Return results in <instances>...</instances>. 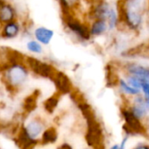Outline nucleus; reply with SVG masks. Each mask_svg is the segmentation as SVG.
Returning a JSON list of instances; mask_svg holds the SVG:
<instances>
[{"mask_svg": "<svg viewBox=\"0 0 149 149\" xmlns=\"http://www.w3.org/2000/svg\"><path fill=\"white\" fill-rule=\"evenodd\" d=\"M148 9L149 0H119L117 9L119 24H124L132 31L139 30Z\"/></svg>", "mask_w": 149, "mask_h": 149, "instance_id": "nucleus-1", "label": "nucleus"}, {"mask_svg": "<svg viewBox=\"0 0 149 149\" xmlns=\"http://www.w3.org/2000/svg\"><path fill=\"white\" fill-rule=\"evenodd\" d=\"M30 73L25 61L14 62L0 69V79L9 92L17 93L28 82Z\"/></svg>", "mask_w": 149, "mask_h": 149, "instance_id": "nucleus-2", "label": "nucleus"}, {"mask_svg": "<svg viewBox=\"0 0 149 149\" xmlns=\"http://www.w3.org/2000/svg\"><path fill=\"white\" fill-rule=\"evenodd\" d=\"M63 24L67 30L82 42H86L91 40L89 22L79 18L77 14L74 13H62Z\"/></svg>", "mask_w": 149, "mask_h": 149, "instance_id": "nucleus-3", "label": "nucleus"}, {"mask_svg": "<svg viewBox=\"0 0 149 149\" xmlns=\"http://www.w3.org/2000/svg\"><path fill=\"white\" fill-rule=\"evenodd\" d=\"M25 63L28 67L30 72L41 78L52 80L57 71V68L53 64L45 61H41L33 56L26 55Z\"/></svg>", "mask_w": 149, "mask_h": 149, "instance_id": "nucleus-4", "label": "nucleus"}, {"mask_svg": "<svg viewBox=\"0 0 149 149\" xmlns=\"http://www.w3.org/2000/svg\"><path fill=\"white\" fill-rule=\"evenodd\" d=\"M22 129L25 133L33 140L39 141L43 131L46 129L44 120L40 117H34L31 118L25 125H22Z\"/></svg>", "mask_w": 149, "mask_h": 149, "instance_id": "nucleus-5", "label": "nucleus"}, {"mask_svg": "<svg viewBox=\"0 0 149 149\" xmlns=\"http://www.w3.org/2000/svg\"><path fill=\"white\" fill-rule=\"evenodd\" d=\"M111 6L106 0H98L92 4L88 12V17L90 20L92 19H106ZM106 21V20H105Z\"/></svg>", "mask_w": 149, "mask_h": 149, "instance_id": "nucleus-6", "label": "nucleus"}, {"mask_svg": "<svg viewBox=\"0 0 149 149\" xmlns=\"http://www.w3.org/2000/svg\"><path fill=\"white\" fill-rule=\"evenodd\" d=\"M52 81L55 85L57 93H59L60 95L70 94L73 91L72 82L64 72L57 70Z\"/></svg>", "mask_w": 149, "mask_h": 149, "instance_id": "nucleus-7", "label": "nucleus"}, {"mask_svg": "<svg viewBox=\"0 0 149 149\" xmlns=\"http://www.w3.org/2000/svg\"><path fill=\"white\" fill-rule=\"evenodd\" d=\"M22 32V25L19 19H15L0 26L1 39L13 40L19 37Z\"/></svg>", "mask_w": 149, "mask_h": 149, "instance_id": "nucleus-8", "label": "nucleus"}, {"mask_svg": "<svg viewBox=\"0 0 149 149\" xmlns=\"http://www.w3.org/2000/svg\"><path fill=\"white\" fill-rule=\"evenodd\" d=\"M15 19H19L16 8L10 2L2 0L0 2V26Z\"/></svg>", "mask_w": 149, "mask_h": 149, "instance_id": "nucleus-9", "label": "nucleus"}, {"mask_svg": "<svg viewBox=\"0 0 149 149\" xmlns=\"http://www.w3.org/2000/svg\"><path fill=\"white\" fill-rule=\"evenodd\" d=\"M124 68L128 76L136 77L140 79L149 80V67L147 66L130 62L125 64Z\"/></svg>", "mask_w": 149, "mask_h": 149, "instance_id": "nucleus-10", "label": "nucleus"}, {"mask_svg": "<svg viewBox=\"0 0 149 149\" xmlns=\"http://www.w3.org/2000/svg\"><path fill=\"white\" fill-rule=\"evenodd\" d=\"M54 37V30L47 26H37L33 30V39L39 41L42 46H48Z\"/></svg>", "mask_w": 149, "mask_h": 149, "instance_id": "nucleus-11", "label": "nucleus"}, {"mask_svg": "<svg viewBox=\"0 0 149 149\" xmlns=\"http://www.w3.org/2000/svg\"><path fill=\"white\" fill-rule=\"evenodd\" d=\"M89 30L92 39L103 36L109 31V28L104 19H92L89 22Z\"/></svg>", "mask_w": 149, "mask_h": 149, "instance_id": "nucleus-12", "label": "nucleus"}, {"mask_svg": "<svg viewBox=\"0 0 149 149\" xmlns=\"http://www.w3.org/2000/svg\"><path fill=\"white\" fill-rule=\"evenodd\" d=\"M131 111V112L138 118V119H141L143 118L146 112H147V103L146 100H145L142 97H139L138 95V97L135 98L132 106L129 109Z\"/></svg>", "mask_w": 149, "mask_h": 149, "instance_id": "nucleus-13", "label": "nucleus"}, {"mask_svg": "<svg viewBox=\"0 0 149 149\" xmlns=\"http://www.w3.org/2000/svg\"><path fill=\"white\" fill-rule=\"evenodd\" d=\"M62 13L77 14L83 0H58Z\"/></svg>", "mask_w": 149, "mask_h": 149, "instance_id": "nucleus-14", "label": "nucleus"}, {"mask_svg": "<svg viewBox=\"0 0 149 149\" xmlns=\"http://www.w3.org/2000/svg\"><path fill=\"white\" fill-rule=\"evenodd\" d=\"M57 137H58V133L54 127L51 126L46 128L41 134V137L40 139V143H41L42 145H48V144L54 143L57 140Z\"/></svg>", "mask_w": 149, "mask_h": 149, "instance_id": "nucleus-15", "label": "nucleus"}, {"mask_svg": "<svg viewBox=\"0 0 149 149\" xmlns=\"http://www.w3.org/2000/svg\"><path fill=\"white\" fill-rule=\"evenodd\" d=\"M106 22L108 25V28L110 31L114 30L115 28H117L119 25V17H118V11L111 6V8L110 9V12L107 15L106 18Z\"/></svg>", "mask_w": 149, "mask_h": 149, "instance_id": "nucleus-16", "label": "nucleus"}, {"mask_svg": "<svg viewBox=\"0 0 149 149\" xmlns=\"http://www.w3.org/2000/svg\"><path fill=\"white\" fill-rule=\"evenodd\" d=\"M118 87L120 88L121 91L126 95H129V96H138L139 94V90L138 89H135L133 87H132L131 85H129L127 84V82L122 78H118Z\"/></svg>", "mask_w": 149, "mask_h": 149, "instance_id": "nucleus-17", "label": "nucleus"}, {"mask_svg": "<svg viewBox=\"0 0 149 149\" xmlns=\"http://www.w3.org/2000/svg\"><path fill=\"white\" fill-rule=\"evenodd\" d=\"M37 93H33L32 95L28 96L26 98H25L24 103H23V108L26 112H31L33 111L35 107L37 106Z\"/></svg>", "mask_w": 149, "mask_h": 149, "instance_id": "nucleus-18", "label": "nucleus"}, {"mask_svg": "<svg viewBox=\"0 0 149 149\" xmlns=\"http://www.w3.org/2000/svg\"><path fill=\"white\" fill-rule=\"evenodd\" d=\"M43 47L39 41L33 39L26 42V50L33 54H41L43 53Z\"/></svg>", "mask_w": 149, "mask_h": 149, "instance_id": "nucleus-19", "label": "nucleus"}, {"mask_svg": "<svg viewBox=\"0 0 149 149\" xmlns=\"http://www.w3.org/2000/svg\"><path fill=\"white\" fill-rule=\"evenodd\" d=\"M60 96L61 95L59 93H57V94L50 97L44 102V108L48 113H53L55 111V109L58 105V103H59Z\"/></svg>", "mask_w": 149, "mask_h": 149, "instance_id": "nucleus-20", "label": "nucleus"}, {"mask_svg": "<svg viewBox=\"0 0 149 149\" xmlns=\"http://www.w3.org/2000/svg\"><path fill=\"white\" fill-rule=\"evenodd\" d=\"M144 79H140L139 77H132V76H126V82L129 85H131L132 87L135 88V89H138L140 91V87H141V83Z\"/></svg>", "mask_w": 149, "mask_h": 149, "instance_id": "nucleus-21", "label": "nucleus"}, {"mask_svg": "<svg viewBox=\"0 0 149 149\" xmlns=\"http://www.w3.org/2000/svg\"><path fill=\"white\" fill-rule=\"evenodd\" d=\"M140 90H142V91H143V93L145 94L146 97L149 96V80L144 79L142 81Z\"/></svg>", "mask_w": 149, "mask_h": 149, "instance_id": "nucleus-22", "label": "nucleus"}, {"mask_svg": "<svg viewBox=\"0 0 149 149\" xmlns=\"http://www.w3.org/2000/svg\"><path fill=\"white\" fill-rule=\"evenodd\" d=\"M58 149H73V147H72L69 144L64 143V144L61 145V146L58 147Z\"/></svg>", "mask_w": 149, "mask_h": 149, "instance_id": "nucleus-23", "label": "nucleus"}, {"mask_svg": "<svg viewBox=\"0 0 149 149\" xmlns=\"http://www.w3.org/2000/svg\"><path fill=\"white\" fill-rule=\"evenodd\" d=\"M110 149H120V146H119V145H114Z\"/></svg>", "mask_w": 149, "mask_h": 149, "instance_id": "nucleus-24", "label": "nucleus"}, {"mask_svg": "<svg viewBox=\"0 0 149 149\" xmlns=\"http://www.w3.org/2000/svg\"><path fill=\"white\" fill-rule=\"evenodd\" d=\"M85 1L88 2V3H90V4H92V3H94L96 1H98V0H85Z\"/></svg>", "mask_w": 149, "mask_h": 149, "instance_id": "nucleus-25", "label": "nucleus"}, {"mask_svg": "<svg viewBox=\"0 0 149 149\" xmlns=\"http://www.w3.org/2000/svg\"><path fill=\"white\" fill-rule=\"evenodd\" d=\"M146 103H147V105H149V96L148 97H146Z\"/></svg>", "mask_w": 149, "mask_h": 149, "instance_id": "nucleus-26", "label": "nucleus"}, {"mask_svg": "<svg viewBox=\"0 0 149 149\" xmlns=\"http://www.w3.org/2000/svg\"><path fill=\"white\" fill-rule=\"evenodd\" d=\"M0 117H1V104H0ZM0 126H1V124H0Z\"/></svg>", "mask_w": 149, "mask_h": 149, "instance_id": "nucleus-27", "label": "nucleus"}, {"mask_svg": "<svg viewBox=\"0 0 149 149\" xmlns=\"http://www.w3.org/2000/svg\"><path fill=\"white\" fill-rule=\"evenodd\" d=\"M0 39H1V35H0Z\"/></svg>", "mask_w": 149, "mask_h": 149, "instance_id": "nucleus-28", "label": "nucleus"}]
</instances>
